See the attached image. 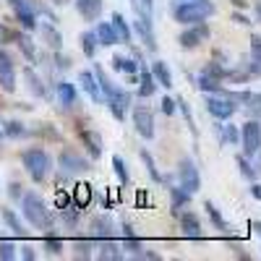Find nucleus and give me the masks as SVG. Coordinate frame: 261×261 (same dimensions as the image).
I'll list each match as a JSON object with an SVG mask.
<instances>
[{"label": "nucleus", "mask_w": 261, "mask_h": 261, "mask_svg": "<svg viewBox=\"0 0 261 261\" xmlns=\"http://www.w3.org/2000/svg\"><path fill=\"white\" fill-rule=\"evenodd\" d=\"M94 76H97V84H99V92L105 94V105L110 107V113L115 120H125V113H128V107H130V94L125 89H120V86H115L110 79L105 76V71L94 68Z\"/></svg>", "instance_id": "nucleus-1"}, {"label": "nucleus", "mask_w": 261, "mask_h": 261, "mask_svg": "<svg viewBox=\"0 0 261 261\" xmlns=\"http://www.w3.org/2000/svg\"><path fill=\"white\" fill-rule=\"evenodd\" d=\"M21 209H24V217L29 220L32 227H37V230H53L55 217L47 209V204L42 201L39 193H24V199H21Z\"/></svg>", "instance_id": "nucleus-2"}, {"label": "nucleus", "mask_w": 261, "mask_h": 261, "mask_svg": "<svg viewBox=\"0 0 261 261\" xmlns=\"http://www.w3.org/2000/svg\"><path fill=\"white\" fill-rule=\"evenodd\" d=\"M21 160H24V167H27V172L32 175L34 183L47 180L50 170H53V160H50V154L45 149H27Z\"/></svg>", "instance_id": "nucleus-3"}, {"label": "nucleus", "mask_w": 261, "mask_h": 261, "mask_svg": "<svg viewBox=\"0 0 261 261\" xmlns=\"http://www.w3.org/2000/svg\"><path fill=\"white\" fill-rule=\"evenodd\" d=\"M214 11H217L214 3H178L175 11H172V16H175L178 24L191 27V24H201V21H206Z\"/></svg>", "instance_id": "nucleus-4"}, {"label": "nucleus", "mask_w": 261, "mask_h": 261, "mask_svg": "<svg viewBox=\"0 0 261 261\" xmlns=\"http://www.w3.org/2000/svg\"><path fill=\"white\" fill-rule=\"evenodd\" d=\"M241 146H243V154L251 160L258 154L261 149V123L258 120H246L241 128Z\"/></svg>", "instance_id": "nucleus-5"}, {"label": "nucleus", "mask_w": 261, "mask_h": 261, "mask_svg": "<svg viewBox=\"0 0 261 261\" xmlns=\"http://www.w3.org/2000/svg\"><path fill=\"white\" fill-rule=\"evenodd\" d=\"M178 178H180V188H186L191 196L201 188V175H199V170H196L193 160L183 157L180 165H178Z\"/></svg>", "instance_id": "nucleus-6"}, {"label": "nucleus", "mask_w": 261, "mask_h": 261, "mask_svg": "<svg viewBox=\"0 0 261 261\" xmlns=\"http://www.w3.org/2000/svg\"><path fill=\"white\" fill-rule=\"evenodd\" d=\"M235 110H238V105L230 99V97H206V113L209 115H214L217 120H230L232 115H235Z\"/></svg>", "instance_id": "nucleus-7"}, {"label": "nucleus", "mask_w": 261, "mask_h": 261, "mask_svg": "<svg viewBox=\"0 0 261 261\" xmlns=\"http://www.w3.org/2000/svg\"><path fill=\"white\" fill-rule=\"evenodd\" d=\"M0 89L8 94L16 92V65L6 50H0Z\"/></svg>", "instance_id": "nucleus-8"}, {"label": "nucleus", "mask_w": 261, "mask_h": 261, "mask_svg": "<svg viewBox=\"0 0 261 261\" xmlns=\"http://www.w3.org/2000/svg\"><path fill=\"white\" fill-rule=\"evenodd\" d=\"M58 162H60V172H63V175H79V172L89 170V162H84V157H79L76 151H71V149H63Z\"/></svg>", "instance_id": "nucleus-9"}, {"label": "nucleus", "mask_w": 261, "mask_h": 261, "mask_svg": "<svg viewBox=\"0 0 261 261\" xmlns=\"http://www.w3.org/2000/svg\"><path fill=\"white\" fill-rule=\"evenodd\" d=\"M206 39H209V27L204 24V21H201V24H191V27L178 37V42H180L183 47H188V50L199 47L201 42H206Z\"/></svg>", "instance_id": "nucleus-10"}, {"label": "nucleus", "mask_w": 261, "mask_h": 261, "mask_svg": "<svg viewBox=\"0 0 261 261\" xmlns=\"http://www.w3.org/2000/svg\"><path fill=\"white\" fill-rule=\"evenodd\" d=\"M134 125L144 139H154V115H151L149 107L144 105L134 107Z\"/></svg>", "instance_id": "nucleus-11"}, {"label": "nucleus", "mask_w": 261, "mask_h": 261, "mask_svg": "<svg viewBox=\"0 0 261 261\" xmlns=\"http://www.w3.org/2000/svg\"><path fill=\"white\" fill-rule=\"evenodd\" d=\"M11 6H13V11H16L18 24L24 27L27 32L37 29V13H34V8H32V3H29V0H13Z\"/></svg>", "instance_id": "nucleus-12"}, {"label": "nucleus", "mask_w": 261, "mask_h": 261, "mask_svg": "<svg viewBox=\"0 0 261 261\" xmlns=\"http://www.w3.org/2000/svg\"><path fill=\"white\" fill-rule=\"evenodd\" d=\"M134 27H136V32H139L141 42L146 45V50H149V53H154V50H157V37H154V29H151V21H146V18H139V16H136Z\"/></svg>", "instance_id": "nucleus-13"}, {"label": "nucleus", "mask_w": 261, "mask_h": 261, "mask_svg": "<svg viewBox=\"0 0 261 261\" xmlns=\"http://www.w3.org/2000/svg\"><path fill=\"white\" fill-rule=\"evenodd\" d=\"M55 94H58V102L63 110H71V107L76 105V89H73V84L68 81H58L55 84Z\"/></svg>", "instance_id": "nucleus-14"}, {"label": "nucleus", "mask_w": 261, "mask_h": 261, "mask_svg": "<svg viewBox=\"0 0 261 261\" xmlns=\"http://www.w3.org/2000/svg\"><path fill=\"white\" fill-rule=\"evenodd\" d=\"M113 227H115V222L110 220V217H105V214L94 217V220L89 222L92 235H94V238H99V241H105V238H113Z\"/></svg>", "instance_id": "nucleus-15"}, {"label": "nucleus", "mask_w": 261, "mask_h": 261, "mask_svg": "<svg viewBox=\"0 0 261 261\" xmlns=\"http://www.w3.org/2000/svg\"><path fill=\"white\" fill-rule=\"evenodd\" d=\"M79 84L84 86V92L89 94L94 102H102V92H99V84H97L94 71H81V73H79Z\"/></svg>", "instance_id": "nucleus-16"}, {"label": "nucleus", "mask_w": 261, "mask_h": 261, "mask_svg": "<svg viewBox=\"0 0 261 261\" xmlns=\"http://www.w3.org/2000/svg\"><path fill=\"white\" fill-rule=\"evenodd\" d=\"M97 256L105 258V261H120V258H125L123 246H118L113 238H105V241L99 243V253H97Z\"/></svg>", "instance_id": "nucleus-17"}, {"label": "nucleus", "mask_w": 261, "mask_h": 261, "mask_svg": "<svg viewBox=\"0 0 261 261\" xmlns=\"http://www.w3.org/2000/svg\"><path fill=\"white\" fill-rule=\"evenodd\" d=\"M180 227H183V235L186 238H201V222H199V217H196L193 212H183L180 214Z\"/></svg>", "instance_id": "nucleus-18"}, {"label": "nucleus", "mask_w": 261, "mask_h": 261, "mask_svg": "<svg viewBox=\"0 0 261 261\" xmlns=\"http://www.w3.org/2000/svg\"><path fill=\"white\" fill-rule=\"evenodd\" d=\"M76 11L84 16V21H97L102 13V0H76Z\"/></svg>", "instance_id": "nucleus-19"}, {"label": "nucleus", "mask_w": 261, "mask_h": 261, "mask_svg": "<svg viewBox=\"0 0 261 261\" xmlns=\"http://www.w3.org/2000/svg\"><path fill=\"white\" fill-rule=\"evenodd\" d=\"M94 34H97V42H99V45H107V47H110V45H118V42H120L110 21H99L97 29H94Z\"/></svg>", "instance_id": "nucleus-20"}, {"label": "nucleus", "mask_w": 261, "mask_h": 261, "mask_svg": "<svg viewBox=\"0 0 261 261\" xmlns=\"http://www.w3.org/2000/svg\"><path fill=\"white\" fill-rule=\"evenodd\" d=\"M81 141H84L86 151L92 154V160H97L102 154V136L97 130H81Z\"/></svg>", "instance_id": "nucleus-21"}, {"label": "nucleus", "mask_w": 261, "mask_h": 261, "mask_svg": "<svg viewBox=\"0 0 261 261\" xmlns=\"http://www.w3.org/2000/svg\"><path fill=\"white\" fill-rule=\"evenodd\" d=\"M151 76H154L157 86H165V89H170V86H172V73H170V68H167L162 60L151 63Z\"/></svg>", "instance_id": "nucleus-22"}, {"label": "nucleus", "mask_w": 261, "mask_h": 261, "mask_svg": "<svg viewBox=\"0 0 261 261\" xmlns=\"http://www.w3.org/2000/svg\"><path fill=\"white\" fill-rule=\"evenodd\" d=\"M199 89H201V92H206V94H225L222 81H220V79H214V76H209L206 71L199 76Z\"/></svg>", "instance_id": "nucleus-23"}, {"label": "nucleus", "mask_w": 261, "mask_h": 261, "mask_svg": "<svg viewBox=\"0 0 261 261\" xmlns=\"http://www.w3.org/2000/svg\"><path fill=\"white\" fill-rule=\"evenodd\" d=\"M139 73H141V84H139V97H151V94L157 92V81H154V76H151V71H146V68H141Z\"/></svg>", "instance_id": "nucleus-24"}, {"label": "nucleus", "mask_w": 261, "mask_h": 261, "mask_svg": "<svg viewBox=\"0 0 261 261\" xmlns=\"http://www.w3.org/2000/svg\"><path fill=\"white\" fill-rule=\"evenodd\" d=\"M39 32H42V39H45L53 50H60V47H63V37L58 34V29H55L53 24H42Z\"/></svg>", "instance_id": "nucleus-25"}, {"label": "nucleus", "mask_w": 261, "mask_h": 261, "mask_svg": "<svg viewBox=\"0 0 261 261\" xmlns=\"http://www.w3.org/2000/svg\"><path fill=\"white\" fill-rule=\"evenodd\" d=\"M110 24H113V29H115L118 39H120V42H125V45H128V42H130V27L125 24L123 13H113V21H110Z\"/></svg>", "instance_id": "nucleus-26"}, {"label": "nucleus", "mask_w": 261, "mask_h": 261, "mask_svg": "<svg viewBox=\"0 0 261 261\" xmlns=\"http://www.w3.org/2000/svg\"><path fill=\"white\" fill-rule=\"evenodd\" d=\"M113 68L120 71V73H130V76H134V73L139 71V63L130 60V58H125V55H113Z\"/></svg>", "instance_id": "nucleus-27"}, {"label": "nucleus", "mask_w": 261, "mask_h": 261, "mask_svg": "<svg viewBox=\"0 0 261 261\" xmlns=\"http://www.w3.org/2000/svg\"><path fill=\"white\" fill-rule=\"evenodd\" d=\"M79 42H81V50H84V55L86 58H94V53H97V34L94 32H84L81 37H79Z\"/></svg>", "instance_id": "nucleus-28"}, {"label": "nucleus", "mask_w": 261, "mask_h": 261, "mask_svg": "<svg viewBox=\"0 0 261 261\" xmlns=\"http://www.w3.org/2000/svg\"><path fill=\"white\" fill-rule=\"evenodd\" d=\"M170 196H172V212L183 209V206L191 201V193H188L186 188H180V186H172V188H170Z\"/></svg>", "instance_id": "nucleus-29"}, {"label": "nucleus", "mask_w": 261, "mask_h": 261, "mask_svg": "<svg viewBox=\"0 0 261 261\" xmlns=\"http://www.w3.org/2000/svg\"><path fill=\"white\" fill-rule=\"evenodd\" d=\"M16 42H18L21 53H24V58H27L29 63H37V50H34V42H32V37H27V34H18V37H16Z\"/></svg>", "instance_id": "nucleus-30"}, {"label": "nucleus", "mask_w": 261, "mask_h": 261, "mask_svg": "<svg viewBox=\"0 0 261 261\" xmlns=\"http://www.w3.org/2000/svg\"><path fill=\"white\" fill-rule=\"evenodd\" d=\"M3 220H6V225L11 227V232H13L16 238H24V235H27V230L21 227V222H18V217L13 214V209H3Z\"/></svg>", "instance_id": "nucleus-31"}, {"label": "nucleus", "mask_w": 261, "mask_h": 261, "mask_svg": "<svg viewBox=\"0 0 261 261\" xmlns=\"http://www.w3.org/2000/svg\"><path fill=\"white\" fill-rule=\"evenodd\" d=\"M204 209H206V214H209V220H212V225L220 230V232H227V225H225V220H222V214H220V209H217L212 201H206L204 204Z\"/></svg>", "instance_id": "nucleus-32"}, {"label": "nucleus", "mask_w": 261, "mask_h": 261, "mask_svg": "<svg viewBox=\"0 0 261 261\" xmlns=\"http://www.w3.org/2000/svg\"><path fill=\"white\" fill-rule=\"evenodd\" d=\"M24 76H27V81H29V89H32L37 97H47L45 84H42V79H37V73H34L32 68H27V71H24Z\"/></svg>", "instance_id": "nucleus-33"}, {"label": "nucleus", "mask_w": 261, "mask_h": 261, "mask_svg": "<svg viewBox=\"0 0 261 261\" xmlns=\"http://www.w3.org/2000/svg\"><path fill=\"white\" fill-rule=\"evenodd\" d=\"M60 220L68 225V227H76V222H79V206H63L60 209Z\"/></svg>", "instance_id": "nucleus-34"}, {"label": "nucleus", "mask_w": 261, "mask_h": 261, "mask_svg": "<svg viewBox=\"0 0 261 261\" xmlns=\"http://www.w3.org/2000/svg\"><path fill=\"white\" fill-rule=\"evenodd\" d=\"M113 170H115V175H118V180L123 183V186H128V180H130V175H128V170H125V162H123V157H113Z\"/></svg>", "instance_id": "nucleus-35"}, {"label": "nucleus", "mask_w": 261, "mask_h": 261, "mask_svg": "<svg viewBox=\"0 0 261 261\" xmlns=\"http://www.w3.org/2000/svg\"><path fill=\"white\" fill-rule=\"evenodd\" d=\"M222 144H230V146L241 144V130H238L235 125H225L222 128Z\"/></svg>", "instance_id": "nucleus-36"}, {"label": "nucleus", "mask_w": 261, "mask_h": 261, "mask_svg": "<svg viewBox=\"0 0 261 261\" xmlns=\"http://www.w3.org/2000/svg\"><path fill=\"white\" fill-rule=\"evenodd\" d=\"M92 251H94V246L89 241H76L73 243V256L76 258H92Z\"/></svg>", "instance_id": "nucleus-37"}, {"label": "nucleus", "mask_w": 261, "mask_h": 261, "mask_svg": "<svg viewBox=\"0 0 261 261\" xmlns=\"http://www.w3.org/2000/svg\"><path fill=\"white\" fill-rule=\"evenodd\" d=\"M175 105H178V110L183 113V118H186V123H188V128H191V134L196 136L199 130H196V123H193V115H191V107H188V102H186V99H175Z\"/></svg>", "instance_id": "nucleus-38"}, {"label": "nucleus", "mask_w": 261, "mask_h": 261, "mask_svg": "<svg viewBox=\"0 0 261 261\" xmlns=\"http://www.w3.org/2000/svg\"><path fill=\"white\" fill-rule=\"evenodd\" d=\"M6 136H11V139H21V136H27L24 123H18V120H8V123H6Z\"/></svg>", "instance_id": "nucleus-39"}, {"label": "nucleus", "mask_w": 261, "mask_h": 261, "mask_svg": "<svg viewBox=\"0 0 261 261\" xmlns=\"http://www.w3.org/2000/svg\"><path fill=\"white\" fill-rule=\"evenodd\" d=\"M141 160H144V165H146V170H149V175L151 178H154L157 183H162L165 178L160 175V172H157V167H154V160H151V154H149V151L146 149H141Z\"/></svg>", "instance_id": "nucleus-40"}, {"label": "nucleus", "mask_w": 261, "mask_h": 261, "mask_svg": "<svg viewBox=\"0 0 261 261\" xmlns=\"http://www.w3.org/2000/svg\"><path fill=\"white\" fill-rule=\"evenodd\" d=\"M238 167H241V175H243V178L256 180V170H253V165L248 162V157H246V154H243V157H238Z\"/></svg>", "instance_id": "nucleus-41"}, {"label": "nucleus", "mask_w": 261, "mask_h": 261, "mask_svg": "<svg viewBox=\"0 0 261 261\" xmlns=\"http://www.w3.org/2000/svg\"><path fill=\"white\" fill-rule=\"evenodd\" d=\"M243 105H248V110L253 115H261V92H248V97H246Z\"/></svg>", "instance_id": "nucleus-42"}, {"label": "nucleus", "mask_w": 261, "mask_h": 261, "mask_svg": "<svg viewBox=\"0 0 261 261\" xmlns=\"http://www.w3.org/2000/svg\"><path fill=\"white\" fill-rule=\"evenodd\" d=\"M0 258L3 261H13L16 258V246L11 241H0Z\"/></svg>", "instance_id": "nucleus-43"}, {"label": "nucleus", "mask_w": 261, "mask_h": 261, "mask_svg": "<svg viewBox=\"0 0 261 261\" xmlns=\"http://www.w3.org/2000/svg\"><path fill=\"white\" fill-rule=\"evenodd\" d=\"M45 248H47L53 256H60V253H63V241H60V238L47 235V238H45Z\"/></svg>", "instance_id": "nucleus-44"}, {"label": "nucleus", "mask_w": 261, "mask_h": 261, "mask_svg": "<svg viewBox=\"0 0 261 261\" xmlns=\"http://www.w3.org/2000/svg\"><path fill=\"white\" fill-rule=\"evenodd\" d=\"M76 188H79V191H76V201H79V206H81V204L89 201L92 191H89V186H76Z\"/></svg>", "instance_id": "nucleus-45"}, {"label": "nucleus", "mask_w": 261, "mask_h": 261, "mask_svg": "<svg viewBox=\"0 0 261 261\" xmlns=\"http://www.w3.org/2000/svg\"><path fill=\"white\" fill-rule=\"evenodd\" d=\"M251 58L261 63V39L258 37H251Z\"/></svg>", "instance_id": "nucleus-46"}, {"label": "nucleus", "mask_w": 261, "mask_h": 261, "mask_svg": "<svg viewBox=\"0 0 261 261\" xmlns=\"http://www.w3.org/2000/svg\"><path fill=\"white\" fill-rule=\"evenodd\" d=\"M13 39H16V34H13L8 27L0 24V45H8V42H13Z\"/></svg>", "instance_id": "nucleus-47"}, {"label": "nucleus", "mask_w": 261, "mask_h": 261, "mask_svg": "<svg viewBox=\"0 0 261 261\" xmlns=\"http://www.w3.org/2000/svg\"><path fill=\"white\" fill-rule=\"evenodd\" d=\"M178 110V105H175V99H170V97H165L162 99V113L165 115H172V113H175Z\"/></svg>", "instance_id": "nucleus-48"}, {"label": "nucleus", "mask_w": 261, "mask_h": 261, "mask_svg": "<svg viewBox=\"0 0 261 261\" xmlns=\"http://www.w3.org/2000/svg\"><path fill=\"white\" fill-rule=\"evenodd\" d=\"M58 209H63V206H68V193H58Z\"/></svg>", "instance_id": "nucleus-49"}, {"label": "nucleus", "mask_w": 261, "mask_h": 261, "mask_svg": "<svg viewBox=\"0 0 261 261\" xmlns=\"http://www.w3.org/2000/svg\"><path fill=\"white\" fill-rule=\"evenodd\" d=\"M21 256H24L27 261H32L34 258V248L32 246H24V248H21Z\"/></svg>", "instance_id": "nucleus-50"}, {"label": "nucleus", "mask_w": 261, "mask_h": 261, "mask_svg": "<svg viewBox=\"0 0 261 261\" xmlns=\"http://www.w3.org/2000/svg\"><path fill=\"white\" fill-rule=\"evenodd\" d=\"M232 18H235V21H238V24H243V27H251V18H246V16H243V13H235V16H232Z\"/></svg>", "instance_id": "nucleus-51"}, {"label": "nucleus", "mask_w": 261, "mask_h": 261, "mask_svg": "<svg viewBox=\"0 0 261 261\" xmlns=\"http://www.w3.org/2000/svg\"><path fill=\"white\" fill-rule=\"evenodd\" d=\"M55 60H58V68H68V65H71V60H68V58H63V55H58Z\"/></svg>", "instance_id": "nucleus-52"}, {"label": "nucleus", "mask_w": 261, "mask_h": 261, "mask_svg": "<svg viewBox=\"0 0 261 261\" xmlns=\"http://www.w3.org/2000/svg\"><path fill=\"white\" fill-rule=\"evenodd\" d=\"M251 196L261 201V186H258V183H253V186H251Z\"/></svg>", "instance_id": "nucleus-53"}, {"label": "nucleus", "mask_w": 261, "mask_h": 261, "mask_svg": "<svg viewBox=\"0 0 261 261\" xmlns=\"http://www.w3.org/2000/svg\"><path fill=\"white\" fill-rule=\"evenodd\" d=\"M18 188H21L18 183H11V196H13V199H21V191Z\"/></svg>", "instance_id": "nucleus-54"}, {"label": "nucleus", "mask_w": 261, "mask_h": 261, "mask_svg": "<svg viewBox=\"0 0 261 261\" xmlns=\"http://www.w3.org/2000/svg\"><path fill=\"white\" fill-rule=\"evenodd\" d=\"M232 3H235L238 8H246V6H248V0H232Z\"/></svg>", "instance_id": "nucleus-55"}, {"label": "nucleus", "mask_w": 261, "mask_h": 261, "mask_svg": "<svg viewBox=\"0 0 261 261\" xmlns=\"http://www.w3.org/2000/svg\"><path fill=\"white\" fill-rule=\"evenodd\" d=\"M256 16H258V21H261V0H256Z\"/></svg>", "instance_id": "nucleus-56"}, {"label": "nucleus", "mask_w": 261, "mask_h": 261, "mask_svg": "<svg viewBox=\"0 0 261 261\" xmlns=\"http://www.w3.org/2000/svg\"><path fill=\"white\" fill-rule=\"evenodd\" d=\"M53 3H55V6H68L71 0H53Z\"/></svg>", "instance_id": "nucleus-57"}, {"label": "nucleus", "mask_w": 261, "mask_h": 261, "mask_svg": "<svg viewBox=\"0 0 261 261\" xmlns=\"http://www.w3.org/2000/svg\"><path fill=\"white\" fill-rule=\"evenodd\" d=\"M180 3H209V0H180Z\"/></svg>", "instance_id": "nucleus-58"}, {"label": "nucleus", "mask_w": 261, "mask_h": 261, "mask_svg": "<svg viewBox=\"0 0 261 261\" xmlns=\"http://www.w3.org/2000/svg\"><path fill=\"white\" fill-rule=\"evenodd\" d=\"M253 230H258V235H261V225L258 222H253Z\"/></svg>", "instance_id": "nucleus-59"}, {"label": "nucleus", "mask_w": 261, "mask_h": 261, "mask_svg": "<svg viewBox=\"0 0 261 261\" xmlns=\"http://www.w3.org/2000/svg\"><path fill=\"white\" fill-rule=\"evenodd\" d=\"M8 3H13V0H8Z\"/></svg>", "instance_id": "nucleus-60"}]
</instances>
